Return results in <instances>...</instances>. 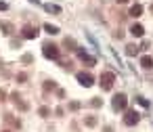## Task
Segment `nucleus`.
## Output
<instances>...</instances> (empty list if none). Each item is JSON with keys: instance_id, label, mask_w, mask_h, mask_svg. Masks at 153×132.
Segmentation results:
<instances>
[{"instance_id": "f257e3e1", "label": "nucleus", "mask_w": 153, "mask_h": 132, "mask_svg": "<svg viewBox=\"0 0 153 132\" xmlns=\"http://www.w3.org/2000/svg\"><path fill=\"white\" fill-rule=\"evenodd\" d=\"M126 105H128L126 94H122V92H120V94H115V96H113V109H120V111H122V109H126Z\"/></svg>"}, {"instance_id": "f03ea898", "label": "nucleus", "mask_w": 153, "mask_h": 132, "mask_svg": "<svg viewBox=\"0 0 153 132\" xmlns=\"http://www.w3.org/2000/svg\"><path fill=\"white\" fill-rule=\"evenodd\" d=\"M113 80H115V76L107 71V73H103V76H101V86H103L105 90H109V88L113 86Z\"/></svg>"}, {"instance_id": "7ed1b4c3", "label": "nucleus", "mask_w": 153, "mask_h": 132, "mask_svg": "<svg viewBox=\"0 0 153 132\" xmlns=\"http://www.w3.org/2000/svg\"><path fill=\"white\" fill-rule=\"evenodd\" d=\"M44 57L57 59V57H59V48H57L55 44H44Z\"/></svg>"}, {"instance_id": "20e7f679", "label": "nucleus", "mask_w": 153, "mask_h": 132, "mask_svg": "<svg viewBox=\"0 0 153 132\" xmlns=\"http://www.w3.org/2000/svg\"><path fill=\"white\" fill-rule=\"evenodd\" d=\"M138 122V113L136 111H126V115H124V124L126 126H134Z\"/></svg>"}, {"instance_id": "39448f33", "label": "nucleus", "mask_w": 153, "mask_h": 132, "mask_svg": "<svg viewBox=\"0 0 153 132\" xmlns=\"http://www.w3.org/2000/svg\"><path fill=\"white\" fill-rule=\"evenodd\" d=\"M78 82L82 84V86H92V76L90 73H78Z\"/></svg>"}, {"instance_id": "423d86ee", "label": "nucleus", "mask_w": 153, "mask_h": 132, "mask_svg": "<svg viewBox=\"0 0 153 132\" xmlns=\"http://www.w3.org/2000/svg\"><path fill=\"white\" fill-rule=\"evenodd\" d=\"M38 36V30L32 27V25H25L23 27V38H36Z\"/></svg>"}, {"instance_id": "0eeeda50", "label": "nucleus", "mask_w": 153, "mask_h": 132, "mask_svg": "<svg viewBox=\"0 0 153 132\" xmlns=\"http://www.w3.org/2000/svg\"><path fill=\"white\" fill-rule=\"evenodd\" d=\"M130 34H132V36H136V38H140V36L145 34V30H143V25H138V23H136V25H132V27H130Z\"/></svg>"}, {"instance_id": "6e6552de", "label": "nucleus", "mask_w": 153, "mask_h": 132, "mask_svg": "<svg viewBox=\"0 0 153 132\" xmlns=\"http://www.w3.org/2000/svg\"><path fill=\"white\" fill-rule=\"evenodd\" d=\"M140 65H143L145 69H149V67H153V59H151L149 55H145V57L140 59Z\"/></svg>"}, {"instance_id": "1a4fd4ad", "label": "nucleus", "mask_w": 153, "mask_h": 132, "mask_svg": "<svg viewBox=\"0 0 153 132\" xmlns=\"http://www.w3.org/2000/svg\"><path fill=\"white\" fill-rule=\"evenodd\" d=\"M140 13H143V7H140V4H134V7L130 9V15H132V17H140Z\"/></svg>"}, {"instance_id": "9d476101", "label": "nucleus", "mask_w": 153, "mask_h": 132, "mask_svg": "<svg viewBox=\"0 0 153 132\" xmlns=\"http://www.w3.org/2000/svg\"><path fill=\"white\" fill-rule=\"evenodd\" d=\"M80 59H82V61H86L88 65H94V59H92V57H88L84 50H80Z\"/></svg>"}, {"instance_id": "9b49d317", "label": "nucleus", "mask_w": 153, "mask_h": 132, "mask_svg": "<svg viewBox=\"0 0 153 132\" xmlns=\"http://www.w3.org/2000/svg\"><path fill=\"white\" fill-rule=\"evenodd\" d=\"M44 30L51 34V36H55V34H59V27H55V25H51V23H46L44 25Z\"/></svg>"}, {"instance_id": "f8f14e48", "label": "nucleus", "mask_w": 153, "mask_h": 132, "mask_svg": "<svg viewBox=\"0 0 153 132\" xmlns=\"http://www.w3.org/2000/svg\"><path fill=\"white\" fill-rule=\"evenodd\" d=\"M136 50H138V48H136L134 44H130V46L126 48V53H128V55H136Z\"/></svg>"}, {"instance_id": "ddd939ff", "label": "nucleus", "mask_w": 153, "mask_h": 132, "mask_svg": "<svg viewBox=\"0 0 153 132\" xmlns=\"http://www.w3.org/2000/svg\"><path fill=\"white\" fill-rule=\"evenodd\" d=\"M138 103H140V105H143V107H147V105H149V103H147V101H145V99H143V96H138Z\"/></svg>"}, {"instance_id": "4468645a", "label": "nucleus", "mask_w": 153, "mask_h": 132, "mask_svg": "<svg viewBox=\"0 0 153 132\" xmlns=\"http://www.w3.org/2000/svg\"><path fill=\"white\" fill-rule=\"evenodd\" d=\"M2 9H7V4H4V2H0V11H2Z\"/></svg>"}, {"instance_id": "2eb2a0df", "label": "nucleus", "mask_w": 153, "mask_h": 132, "mask_svg": "<svg viewBox=\"0 0 153 132\" xmlns=\"http://www.w3.org/2000/svg\"><path fill=\"white\" fill-rule=\"evenodd\" d=\"M117 2H126V0H117Z\"/></svg>"}]
</instances>
